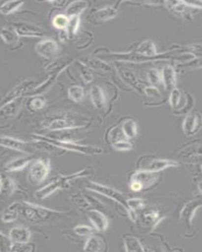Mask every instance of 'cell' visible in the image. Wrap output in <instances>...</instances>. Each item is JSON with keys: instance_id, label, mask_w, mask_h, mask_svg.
<instances>
[{"instance_id": "cell-39", "label": "cell", "mask_w": 202, "mask_h": 252, "mask_svg": "<svg viewBox=\"0 0 202 252\" xmlns=\"http://www.w3.org/2000/svg\"><path fill=\"white\" fill-rule=\"evenodd\" d=\"M12 242L9 236L4 235L0 231V252H10Z\"/></svg>"}, {"instance_id": "cell-12", "label": "cell", "mask_w": 202, "mask_h": 252, "mask_svg": "<svg viewBox=\"0 0 202 252\" xmlns=\"http://www.w3.org/2000/svg\"><path fill=\"white\" fill-rule=\"evenodd\" d=\"M35 51L42 58L51 60L57 57L59 47L55 40L45 39L40 40L35 45Z\"/></svg>"}, {"instance_id": "cell-27", "label": "cell", "mask_w": 202, "mask_h": 252, "mask_svg": "<svg viewBox=\"0 0 202 252\" xmlns=\"http://www.w3.org/2000/svg\"><path fill=\"white\" fill-rule=\"evenodd\" d=\"M87 8V3L85 1L72 2L67 6L66 10V16L69 18L79 17Z\"/></svg>"}, {"instance_id": "cell-20", "label": "cell", "mask_w": 202, "mask_h": 252, "mask_svg": "<svg viewBox=\"0 0 202 252\" xmlns=\"http://www.w3.org/2000/svg\"><path fill=\"white\" fill-rule=\"evenodd\" d=\"M34 159L32 155H29V156L17 158L8 162L4 165V170L6 172H15L24 169Z\"/></svg>"}, {"instance_id": "cell-25", "label": "cell", "mask_w": 202, "mask_h": 252, "mask_svg": "<svg viewBox=\"0 0 202 252\" xmlns=\"http://www.w3.org/2000/svg\"><path fill=\"white\" fill-rule=\"evenodd\" d=\"M164 85L168 91H172L176 86V79L175 72L172 67L166 66L161 76Z\"/></svg>"}, {"instance_id": "cell-14", "label": "cell", "mask_w": 202, "mask_h": 252, "mask_svg": "<svg viewBox=\"0 0 202 252\" xmlns=\"http://www.w3.org/2000/svg\"><path fill=\"white\" fill-rule=\"evenodd\" d=\"M202 117L199 112L186 116L183 124V130L186 136H192L201 129Z\"/></svg>"}, {"instance_id": "cell-37", "label": "cell", "mask_w": 202, "mask_h": 252, "mask_svg": "<svg viewBox=\"0 0 202 252\" xmlns=\"http://www.w3.org/2000/svg\"><path fill=\"white\" fill-rule=\"evenodd\" d=\"M69 18L66 15L59 14L56 15L53 19V25L55 28L60 30L66 29L68 27Z\"/></svg>"}, {"instance_id": "cell-38", "label": "cell", "mask_w": 202, "mask_h": 252, "mask_svg": "<svg viewBox=\"0 0 202 252\" xmlns=\"http://www.w3.org/2000/svg\"><path fill=\"white\" fill-rule=\"evenodd\" d=\"M73 230L76 235L82 237H87V236L89 237L94 234V229L86 225H78L73 229Z\"/></svg>"}, {"instance_id": "cell-43", "label": "cell", "mask_w": 202, "mask_h": 252, "mask_svg": "<svg viewBox=\"0 0 202 252\" xmlns=\"http://www.w3.org/2000/svg\"><path fill=\"white\" fill-rule=\"evenodd\" d=\"M81 73H82V76L84 79V82L86 83H89L93 80V76L92 74L85 67L82 66L80 68Z\"/></svg>"}, {"instance_id": "cell-47", "label": "cell", "mask_w": 202, "mask_h": 252, "mask_svg": "<svg viewBox=\"0 0 202 252\" xmlns=\"http://www.w3.org/2000/svg\"><path fill=\"white\" fill-rule=\"evenodd\" d=\"M49 3H53V4H55V6H63L64 5V4L66 3V1H49Z\"/></svg>"}, {"instance_id": "cell-4", "label": "cell", "mask_w": 202, "mask_h": 252, "mask_svg": "<svg viewBox=\"0 0 202 252\" xmlns=\"http://www.w3.org/2000/svg\"><path fill=\"white\" fill-rule=\"evenodd\" d=\"M178 162L170 159H161L152 156L141 157L136 163L137 171L157 173L170 167H178Z\"/></svg>"}, {"instance_id": "cell-5", "label": "cell", "mask_w": 202, "mask_h": 252, "mask_svg": "<svg viewBox=\"0 0 202 252\" xmlns=\"http://www.w3.org/2000/svg\"><path fill=\"white\" fill-rule=\"evenodd\" d=\"M194 98L190 94L182 92L175 88L172 90L170 96V104L173 112L177 116L188 113L194 105Z\"/></svg>"}, {"instance_id": "cell-34", "label": "cell", "mask_w": 202, "mask_h": 252, "mask_svg": "<svg viewBox=\"0 0 202 252\" xmlns=\"http://www.w3.org/2000/svg\"><path fill=\"white\" fill-rule=\"evenodd\" d=\"M46 103V99L44 98V96H33L27 103V107L31 112H37L44 109Z\"/></svg>"}, {"instance_id": "cell-33", "label": "cell", "mask_w": 202, "mask_h": 252, "mask_svg": "<svg viewBox=\"0 0 202 252\" xmlns=\"http://www.w3.org/2000/svg\"><path fill=\"white\" fill-rule=\"evenodd\" d=\"M137 53L143 56H145V57H153L156 55V49L153 42L150 40H147V41L143 42L138 47V48L137 49Z\"/></svg>"}, {"instance_id": "cell-44", "label": "cell", "mask_w": 202, "mask_h": 252, "mask_svg": "<svg viewBox=\"0 0 202 252\" xmlns=\"http://www.w3.org/2000/svg\"><path fill=\"white\" fill-rule=\"evenodd\" d=\"M145 94L148 96L151 97L153 96L154 98H159L161 96V94L159 93L158 90L154 87H148L145 89Z\"/></svg>"}, {"instance_id": "cell-3", "label": "cell", "mask_w": 202, "mask_h": 252, "mask_svg": "<svg viewBox=\"0 0 202 252\" xmlns=\"http://www.w3.org/2000/svg\"><path fill=\"white\" fill-rule=\"evenodd\" d=\"M32 139H39V140L48 142V143L55 145L56 147L60 148L64 151H71V152L80 153V154L88 155V156H95V155H102L103 149L96 146L80 145L74 141H64L56 140L44 135L33 134Z\"/></svg>"}, {"instance_id": "cell-7", "label": "cell", "mask_w": 202, "mask_h": 252, "mask_svg": "<svg viewBox=\"0 0 202 252\" xmlns=\"http://www.w3.org/2000/svg\"><path fill=\"white\" fill-rule=\"evenodd\" d=\"M51 165L49 159L39 158L35 159L31 165L28 172V181L32 185H39L48 177L50 172Z\"/></svg>"}, {"instance_id": "cell-19", "label": "cell", "mask_w": 202, "mask_h": 252, "mask_svg": "<svg viewBox=\"0 0 202 252\" xmlns=\"http://www.w3.org/2000/svg\"><path fill=\"white\" fill-rule=\"evenodd\" d=\"M22 202H15L9 205L2 213L1 220L5 223H10L17 220L21 216Z\"/></svg>"}, {"instance_id": "cell-6", "label": "cell", "mask_w": 202, "mask_h": 252, "mask_svg": "<svg viewBox=\"0 0 202 252\" xmlns=\"http://www.w3.org/2000/svg\"><path fill=\"white\" fill-rule=\"evenodd\" d=\"M159 175L156 173L137 171L133 173L130 181V188L134 192H138L153 187L159 181Z\"/></svg>"}, {"instance_id": "cell-10", "label": "cell", "mask_w": 202, "mask_h": 252, "mask_svg": "<svg viewBox=\"0 0 202 252\" xmlns=\"http://www.w3.org/2000/svg\"><path fill=\"white\" fill-rule=\"evenodd\" d=\"M35 84V81L32 80H26L20 83L6 94L2 100V105L15 99L28 96L29 92L34 88Z\"/></svg>"}, {"instance_id": "cell-41", "label": "cell", "mask_w": 202, "mask_h": 252, "mask_svg": "<svg viewBox=\"0 0 202 252\" xmlns=\"http://www.w3.org/2000/svg\"><path fill=\"white\" fill-rule=\"evenodd\" d=\"M80 23V19L79 17H71L69 19V22L68 27H67V30L71 32L73 34H75L79 29Z\"/></svg>"}, {"instance_id": "cell-16", "label": "cell", "mask_w": 202, "mask_h": 252, "mask_svg": "<svg viewBox=\"0 0 202 252\" xmlns=\"http://www.w3.org/2000/svg\"><path fill=\"white\" fill-rule=\"evenodd\" d=\"M87 215L96 231L103 232L107 230L109 224V220L104 214L98 209H93L87 211Z\"/></svg>"}, {"instance_id": "cell-32", "label": "cell", "mask_w": 202, "mask_h": 252, "mask_svg": "<svg viewBox=\"0 0 202 252\" xmlns=\"http://www.w3.org/2000/svg\"><path fill=\"white\" fill-rule=\"evenodd\" d=\"M127 204L128 208H129V217H131L132 220H134V218H135L134 213L137 211L141 210L143 208H144L145 206L144 201L143 199H140V198H131V199L127 200Z\"/></svg>"}, {"instance_id": "cell-29", "label": "cell", "mask_w": 202, "mask_h": 252, "mask_svg": "<svg viewBox=\"0 0 202 252\" xmlns=\"http://www.w3.org/2000/svg\"><path fill=\"white\" fill-rule=\"evenodd\" d=\"M120 125L122 126L123 133L126 136L128 140L133 139L136 136L137 133H138V127H137L136 123L134 121L130 119H126L120 123Z\"/></svg>"}, {"instance_id": "cell-42", "label": "cell", "mask_w": 202, "mask_h": 252, "mask_svg": "<svg viewBox=\"0 0 202 252\" xmlns=\"http://www.w3.org/2000/svg\"><path fill=\"white\" fill-rule=\"evenodd\" d=\"M112 147L117 151H129L132 148V144L129 141H123L117 142V143L112 144Z\"/></svg>"}, {"instance_id": "cell-1", "label": "cell", "mask_w": 202, "mask_h": 252, "mask_svg": "<svg viewBox=\"0 0 202 252\" xmlns=\"http://www.w3.org/2000/svg\"><path fill=\"white\" fill-rule=\"evenodd\" d=\"M88 123L86 117L72 112L56 114L49 116L43 121L42 126L51 132L59 130L80 129Z\"/></svg>"}, {"instance_id": "cell-11", "label": "cell", "mask_w": 202, "mask_h": 252, "mask_svg": "<svg viewBox=\"0 0 202 252\" xmlns=\"http://www.w3.org/2000/svg\"><path fill=\"white\" fill-rule=\"evenodd\" d=\"M13 29L19 37L40 38L44 37L45 31L36 25L26 22H16L13 24Z\"/></svg>"}, {"instance_id": "cell-9", "label": "cell", "mask_w": 202, "mask_h": 252, "mask_svg": "<svg viewBox=\"0 0 202 252\" xmlns=\"http://www.w3.org/2000/svg\"><path fill=\"white\" fill-rule=\"evenodd\" d=\"M0 146L28 155H32L34 150L32 143L10 136H0Z\"/></svg>"}, {"instance_id": "cell-21", "label": "cell", "mask_w": 202, "mask_h": 252, "mask_svg": "<svg viewBox=\"0 0 202 252\" xmlns=\"http://www.w3.org/2000/svg\"><path fill=\"white\" fill-rule=\"evenodd\" d=\"M106 242L102 236L92 235L89 236L84 246V251L89 252H103L106 251Z\"/></svg>"}, {"instance_id": "cell-31", "label": "cell", "mask_w": 202, "mask_h": 252, "mask_svg": "<svg viewBox=\"0 0 202 252\" xmlns=\"http://www.w3.org/2000/svg\"><path fill=\"white\" fill-rule=\"evenodd\" d=\"M24 3L22 1H9L4 2L0 6V13L4 15H8L17 12Z\"/></svg>"}, {"instance_id": "cell-30", "label": "cell", "mask_w": 202, "mask_h": 252, "mask_svg": "<svg viewBox=\"0 0 202 252\" xmlns=\"http://www.w3.org/2000/svg\"><path fill=\"white\" fill-rule=\"evenodd\" d=\"M125 251L127 252H145L143 245L138 238L131 235L124 237Z\"/></svg>"}, {"instance_id": "cell-2", "label": "cell", "mask_w": 202, "mask_h": 252, "mask_svg": "<svg viewBox=\"0 0 202 252\" xmlns=\"http://www.w3.org/2000/svg\"><path fill=\"white\" fill-rule=\"evenodd\" d=\"M66 213L54 210L31 202H22L21 216L33 224H42L63 217Z\"/></svg>"}, {"instance_id": "cell-24", "label": "cell", "mask_w": 202, "mask_h": 252, "mask_svg": "<svg viewBox=\"0 0 202 252\" xmlns=\"http://www.w3.org/2000/svg\"><path fill=\"white\" fill-rule=\"evenodd\" d=\"M32 144L35 149L48 153L49 154L59 155L60 153L65 152L64 150L56 147L48 142L39 140V139H32Z\"/></svg>"}, {"instance_id": "cell-35", "label": "cell", "mask_w": 202, "mask_h": 252, "mask_svg": "<svg viewBox=\"0 0 202 252\" xmlns=\"http://www.w3.org/2000/svg\"><path fill=\"white\" fill-rule=\"evenodd\" d=\"M36 246L34 244L28 242L12 243L10 252H32L35 251Z\"/></svg>"}, {"instance_id": "cell-23", "label": "cell", "mask_w": 202, "mask_h": 252, "mask_svg": "<svg viewBox=\"0 0 202 252\" xmlns=\"http://www.w3.org/2000/svg\"><path fill=\"white\" fill-rule=\"evenodd\" d=\"M90 97L92 102L96 109L102 110L105 106L106 100L104 93L100 87L93 85L90 89Z\"/></svg>"}, {"instance_id": "cell-40", "label": "cell", "mask_w": 202, "mask_h": 252, "mask_svg": "<svg viewBox=\"0 0 202 252\" xmlns=\"http://www.w3.org/2000/svg\"><path fill=\"white\" fill-rule=\"evenodd\" d=\"M149 79L150 82L151 84L155 87H158L161 83V76L159 72L156 69H152L149 70Z\"/></svg>"}, {"instance_id": "cell-45", "label": "cell", "mask_w": 202, "mask_h": 252, "mask_svg": "<svg viewBox=\"0 0 202 252\" xmlns=\"http://www.w3.org/2000/svg\"><path fill=\"white\" fill-rule=\"evenodd\" d=\"M88 62L89 66L93 67V68H103V67H105L106 69H110V67L107 66V64L102 62H100L99 61L89 60Z\"/></svg>"}, {"instance_id": "cell-22", "label": "cell", "mask_w": 202, "mask_h": 252, "mask_svg": "<svg viewBox=\"0 0 202 252\" xmlns=\"http://www.w3.org/2000/svg\"><path fill=\"white\" fill-rule=\"evenodd\" d=\"M8 236L12 243L28 242H30L32 233L28 228L17 226L11 229Z\"/></svg>"}, {"instance_id": "cell-18", "label": "cell", "mask_w": 202, "mask_h": 252, "mask_svg": "<svg viewBox=\"0 0 202 252\" xmlns=\"http://www.w3.org/2000/svg\"><path fill=\"white\" fill-rule=\"evenodd\" d=\"M16 182L5 173L0 174V196L8 198L16 192Z\"/></svg>"}, {"instance_id": "cell-15", "label": "cell", "mask_w": 202, "mask_h": 252, "mask_svg": "<svg viewBox=\"0 0 202 252\" xmlns=\"http://www.w3.org/2000/svg\"><path fill=\"white\" fill-rule=\"evenodd\" d=\"M24 98H19L4 103L0 107V119L7 120L13 119L19 114Z\"/></svg>"}, {"instance_id": "cell-28", "label": "cell", "mask_w": 202, "mask_h": 252, "mask_svg": "<svg viewBox=\"0 0 202 252\" xmlns=\"http://www.w3.org/2000/svg\"><path fill=\"white\" fill-rule=\"evenodd\" d=\"M0 37L4 43L13 45L19 42L20 37L13 28L4 27L0 31Z\"/></svg>"}, {"instance_id": "cell-46", "label": "cell", "mask_w": 202, "mask_h": 252, "mask_svg": "<svg viewBox=\"0 0 202 252\" xmlns=\"http://www.w3.org/2000/svg\"><path fill=\"white\" fill-rule=\"evenodd\" d=\"M69 33L68 31L66 29L64 30H60L59 32V38L62 42H66L67 39H69Z\"/></svg>"}, {"instance_id": "cell-13", "label": "cell", "mask_w": 202, "mask_h": 252, "mask_svg": "<svg viewBox=\"0 0 202 252\" xmlns=\"http://www.w3.org/2000/svg\"><path fill=\"white\" fill-rule=\"evenodd\" d=\"M69 186V182H67L64 176L57 178L55 181L51 182L43 188L36 191L34 194L35 197L39 200L46 199L56 191L59 189H66Z\"/></svg>"}, {"instance_id": "cell-8", "label": "cell", "mask_w": 202, "mask_h": 252, "mask_svg": "<svg viewBox=\"0 0 202 252\" xmlns=\"http://www.w3.org/2000/svg\"><path fill=\"white\" fill-rule=\"evenodd\" d=\"M86 189L87 190L93 191V192L99 193L103 196L114 200V201L122 205V206L126 209L127 213L129 211L127 204V199H125V195L122 193L119 192L115 189L94 182H89L87 184Z\"/></svg>"}, {"instance_id": "cell-26", "label": "cell", "mask_w": 202, "mask_h": 252, "mask_svg": "<svg viewBox=\"0 0 202 252\" xmlns=\"http://www.w3.org/2000/svg\"><path fill=\"white\" fill-rule=\"evenodd\" d=\"M116 9L108 6V7L103 8L96 11L93 15V21L96 22H102L109 21V20L114 19L116 15Z\"/></svg>"}, {"instance_id": "cell-17", "label": "cell", "mask_w": 202, "mask_h": 252, "mask_svg": "<svg viewBox=\"0 0 202 252\" xmlns=\"http://www.w3.org/2000/svg\"><path fill=\"white\" fill-rule=\"evenodd\" d=\"M201 197H199L188 202L184 206L181 211L180 217L182 221L185 222L187 226H190L191 224V222H192L197 209L201 208Z\"/></svg>"}, {"instance_id": "cell-36", "label": "cell", "mask_w": 202, "mask_h": 252, "mask_svg": "<svg viewBox=\"0 0 202 252\" xmlns=\"http://www.w3.org/2000/svg\"><path fill=\"white\" fill-rule=\"evenodd\" d=\"M69 97L75 102H80L83 100L85 96L84 88L74 85L69 88L68 90Z\"/></svg>"}]
</instances>
